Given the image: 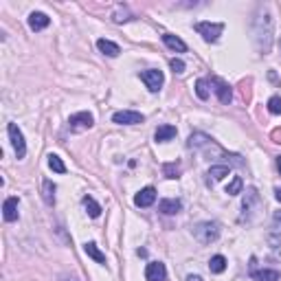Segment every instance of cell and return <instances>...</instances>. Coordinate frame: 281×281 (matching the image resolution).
<instances>
[{
	"label": "cell",
	"instance_id": "obj_1",
	"mask_svg": "<svg viewBox=\"0 0 281 281\" xmlns=\"http://www.w3.org/2000/svg\"><path fill=\"white\" fill-rule=\"evenodd\" d=\"M255 42L264 55L270 53V47H273V18H270V13H259L255 20Z\"/></svg>",
	"mask_w": 281,
	"mask_h": 281
},
{
	"label": "cell",
	"instance_id": "obj_2",
	"mask_svg": "<svg viewBox=\"0 0 281 281\" xmlns=\"http://www.w3.org/2000/svg\"><path fill=\"white\" fill-rule=\"evenodd\" d=\"M193 237H196L200 244H213V242H218V237H220V224L218 222H211V220H207V222H198L196 226H193Z\"/></svg>",
	"mask_w": 281,
	"mask_h": 281
},
{
	"label": "cell",
	"instance_id": "obj_3",
	"mask_svg": "<svg viewBox=\"0 0 281 281\" xmlns=\"http://www.w3.org/2000/svg\"><path fill=\"white\" fill-rule=\"evenodd\" d=\"M193 29L202 35L204 42H218L224 31V22H196Z\"/></svg>",
	"mask_w": 281,
	"mask_h": 281
},
{
	"label": "cell",
	"instance_id": "obj_4",
	"mask_svg": "<svg viewBox=\"0 0 281 281\" xmlns=\"http://www.w3.org/2000/svg\"><path fill=\"white\" fill-rule=\"evenodd\" d=\"M141 79H143V84L147 86V90H150V93H158V90L163 88V84H165V75H163V70H156V68L143 70Z\"/></svg>",
	"mask_w": 281,
	"mask_h": 281
},
{
	"label": "cell",
	"instance_id": "obj_5",
	"mask_svg": "<svg viewBox=\"0 0 281 281\" xmlns=\"http://www.w3.org/2000/svg\"><path fill=\"white\" fill-rule=\"evenodd\" d=\"M7 132H9V141H11L13 150H16V156L18 158H24V154H27V143H24L22 130H20L16 123H9L7 125Z\"/></svg>",
	"mask_w": 281,
	"mask_h": 281
},
{
	"label": "cell",
	"instance_id": "obj_6",
	"mask_svg": "<svg viewBox=\"0 0 281 281\" xmlns=\"http://www.w3.org/2000/svg\"><path fill=\"white\" fill-rule=\"evenodd\" d=\"M95 125V116L90 112H77V114H70L68 116V127L73 132H84L90 130Z\"/></svg>",
	"mask_w": 281,
	"mask_h": 281
},
{
	"label": "cell",
	"instance_id": "obj_7",
	"mask_svg": "<svg viewBox=\"0 0 281 281\" xmlns=\"http://www.w3.org/2000/svg\"><path fill=\"white\" fill-rule=\"evenodd\" d=\"M145 121V116L136 110H119L112 114V123L116 125H139Z\"/></svg>",
	"mask_w": 281,
	"mask_h": 281
},
{
	"label": "cell",
	"instance_id": "obj_8",
	"mask_svg": "<svg viewBox=\"0 0 281 281\" xmlns=\"http://www.w3.org/2000/svg\"><path fill=\"white\" fill-rule=\"evenodd\" d=\"M248 275L255 281H279L281 279L279 270H270V268L257 270V259H255V257H250V270H248Z\"/></svg>",
	"mask_w": 281,
	"mask_h": 281
},
{
	"label": "cell",
	"instance_id": "obj_9",
	"mask_svg": "<svg viewBox=\"0 0 281 281\" xmlns=\"http://www.w3.org/2000/svg\"><path fill=\"white\" fill-rule=\"evenodd\" d=\"M211 86H213V90H216V95H218L220 104L228 106V104L233 101V90H231V86H228L224 79H220V77H211Z\"/></svg>",
	"mask_w": 281,
	"mask_h": 281
},
{
	"label": "cell",
	"instance_id": "obj_10",
	"mask_svg": "<svg viewBox=\"0 0 281 281\" xmlns=\"http://www.w3.org/2000/svg\"><path fill=\"white\" fill-rule=\"evenodd\" d=\"M259 204V193L255 187H250L244 191V202H242V220H248L250 213H253V209Z\"/></svg>",
	"mask_w": 281,
	"mask_h": 281
},
{
	"label": "cell",
	"instance_id": "obj_11",
	"mask_svg": "<svg viewBox=\"0 0 281 281\" xmlns=\"http://www.w3.org/2000/svg\"><path fill=\"white\" fill-rule=\"evenodd\" d=\"M145 279L147 281H165L167 279V268L163 262H150L145 268Z\"/></svg>",
	"mask_w": 281,
	"mask_h": 281
},
{
	"label": "cell",
	"instance_id": "obj_12",
	"mask_svg": "<svg viewBox=\"0 0 281 281\" xmlns=\"http://www.w3.org/2000/svg\"><path fill=\"white\" fill-rule=\"evenodd\" d=\"M156 202V189L154 187H145V189H141L139 193L134 196V204L136 207H152V204Z\"/></svg>",
	"mask_w": 281,
	"mask_h": 281
},
{
	"label": "cell",
	"instance_id": "obj_13",
	"mask_svg": "<svg viewBox=\"0 0 281 281\" xmlns=\"http://www.w3.org/2000/svg\"><path fill=\"white\" fill-rule=\"evenodd\" d=\"M18 198L16 196H11V198H7L2 204V218H4V222H16L18 220Z\"/></svg>",
	"mask_w": 281,
	"mask_h": 281
},
{
	"label": "cell",
	"instance_id": "obj_14",
	"mask_svg": "<svg viewBox=\"0 0 281 281\" xmlns=\"http://www.w3.org/2000/svg\"><path fill=\"white\" fill-rule=\"evenodd\" d=\"M49 24H51V18L42 11H33L31 16H29V29H31V31H44Z\"/></svg>",
	"mask_w": 281,
	"mask_h": 281
},
{
	"label": "cell",
	"instance_id": "obj_15",
	"mask_svg": "<svg viewBox=\"0 0 281 281\" xmlns=\"http://www.w3.org/2000/svg\"><path fill=\"white\" fill-rule=\"evenodd\" d=\"M180 209L182 202L178 198H165V200L158 202V211L165 213V216H176V213H180Z\"/></svg>",
	"mask_w": 281,
	"mask_h": 281
},
{
	"label": "cell",
	"instance_id": "obj_16",
	"mask_svg": "<svg viewBox=\"0 0 281 281\" xmlns=\"http://www.w3.org/2000/svg\"><path fill=\"white\" fill-rule=\"evenodd\" d=\"M97 49H99L104 55H108V57H119V55H121V47H119V44L112 42V40H106V38L97 40Z\"/></svg>",
	"mask_w": 281,
	"mask_h": 281
},
{
	"label": "cell",
	"instance_id": "obj_17",
	"mask_svg": "<svg viewBox=\"0 0 281 281\" xmlns=\"http://www.w3.org/2000/svg\"><path fill=\"white\" fill-rule=\"evenodd\" d=\"M176 132H178L176 125H158L154 132V139H156V143H167L176 136Z\"/></svg>",
	"mask_w": 281,
	"mask_h": 281
},
{
	"label": "cell",
	"instance_id": "obj_18",
	"mask_svg": "<svg viewBox=\"0 0 281 281\" xmlns=\"http://www.w3.org/2000/svg\"><path fill=\"white\" fill-rule=\"evenodd\" d=\"M163 42H165V47H169L171 51H176V53H185V51H187V44L182 42L178 35L165 33V35H163Z\"/></svg>",
	"mask_w": 281,
	"mask_h": 281
},
{
	"label": "cell",
	"instance_id": "obj_19",
	"mask_svg": "<svg viewBox=\"0 0 281 281\" xmlns=\"http://www.w3.org/2000/svg\"><path fill=\"white\" fill-rule=\"evenodd\" d=\"M84 253L88 255L90 259H95L97 264H106V253H101L99 246H97L95 242H86L84 244Z\"/></svg>",
	"mask_w": 281,
	"mask_h": 281
},
{
	"label": "cell",
	"instance_id": "obj_20",
	"mask_svg": "<svg viewBox=\"0 0 281 281\" xmlns=\"http://www.w3.org/2000/svg\"><path fill=\"white\" fill-rule=\"evenodd\" d=\"M42 198H44V202H47L49 207H53L55 204V185H53V180H49V178H44L42 180Z\"/></svg>",
	"mask_w": 281,
	"mask_h": 281
},
{
	"label": "cell",
	"instance_id": "obj_21",
	"mask_svg": "<svg viewBox=\"0 0 281 281\" xmlns=\"http://www.w3.org/2000/svg\"><path fill=\"white\" fill-rule=\"evenodd\" d=\"M180 173H182V167H180V163H165L163 165V176L165 178H169V180H178L180 178Z\"/></svg>",
	"mask_w": 281,
	"mask_h": 281
},
{
	"label": "cell",
	"instance_id": "obj_22",
	"mask_svg": "<svg viewBox=\"0 0 281 281\" xmlns=\"http://www.w3.org/2000/svg\"><path fill=\"white\" fill-rule=\"evenodd\" d=\"M209 270H211L213 275H222L224 270H226V257H224V255H213V257L209 259Z\"/></svg>",
	"mask_w": 281,
	"mask_h": 281
},
{
	"label": "cell",
	"instance_id": "obj_23",
	"mask_svg": "<svg viewBox=\"0 0 281 281\" xmlns=\"http://www.w3.org/2000/svg\"><path fill=\"white\" fill-rule=\"evenodd\" d=\"M228 171H231V167H228V165H213L211 169H209L207 176H209V180L218 182V180H222V178H226Z\"/></svg>",
	"mask_w": 281,
	"mask_h": 281
},
{
	"label": "cell",
	"instance_id": "obj_24",
	"mask_svg": "<svg viewBox=\"0 0 281 281\" xmlns=\"http://www.w3.org/2000/svg\"><path fill=\"white\" fill-rule=\"evenodd\" d=\"M84 207H86V213L90 218H99L101 216V204L95 200L93 196H84Z\"/></svg>",
	"mask_w": 281,
	"mask_h": 281
},
{
	"label": "cell",
	"instance_id": "obj_25",
	"mask_svg": "<svg viewBox=\"0 0 281 281\" xmlns=\"http://www.w3.org/2000/svg\"><path fill=\"white\" fill-rule=\"evenodd\" d=\"M226 193L228 196H239V193H244V180L242 176H235L231 182L226 185Z\"/></svg>",
	"mask_w": 281,
	"mask_h": 281
},
{
	"label": "cell",
	"instance_id": "obj_26",
	"mask_svg": "<svg viewBox=\"0 0 281 281\" xmlns=\"http://www.w3.org/2000/svg\"><path fill=\"white\" fill-rule=\"evenodd\" d=\"M49 167L55 173H66V165H64V161L57 154H49Z\"/></svg>",
	"mask_w": 281,
	"mask_h": 281
},
{
	"label": "cell",
	"instance_id": "obj_27",
	"mask_svg": "<svg viewBox=\"0 0 281 281\" xmlns=\"http://www.w3.org/2000/svg\"><path fill=\"white\" fill-rule=\"evenodd\" d=\"M196 95H198V99H202V101L209 99V81L207 79L196 81Z\"/></svg>",
	"mask_w": 281,
	"mask_h": 281
},
{
	"label": "cell",
	"instance_id": "obj_28",
	"mask_svg": "<svg viewBox=\"0 0 281 281\" xmlns=\"http://www.w3.org/2000/svg\"><path fill=\"white\" fill-rule=\"evenodd\" d=\"M268 112L270 114H281V97H270L268 99Z\"/></svg>",
	"mask_w": 281,
	"mask_h": 281
},
{
	"label": "cell",
	"instance_id": "obj_29",
	"mask_svg": "<svg viewBox=\"0 0 281 281\" xmlns=\"http://www.w3.org/2000/svg\"><path fill=\"white\" fill-rule=\"evenodd\" d=\"M268 244H270V248L279 250L281 248V233L279 231H270L268 233Z\"/></svg>",
	"mask_w": 281,
	"mask_h": 281
},
{
	"label": "cell",
	"instance_id": "obj_30",
	"mask_svg": "<svg viewBox=\"0 0 281 281\" xmlns=\"http://www.w3.org/2000/svg\"><path fill=\"white\" fill-rule=\"evenodd\" d=\"M169 66H171V70H173V73H176V75L185 73V68H187V66H185V62H182L180 57H173L171 62H169Z\"/></svg>",
	"mask_w": 281,
	"mask_h": 281
},
{
	"label": "cell",
	"instance_id": "obj_31",
	"mask_svg": "<svg viewBox=\"0 0 281 281\" xmlns=\"http://www.w3.org/2000/svg\"><path fill=\"white\" fill-rule=\"evenodd\" d=\"M273 143H281V130H273Z\"/></svg>",
	"mask_w": 281,
	"mask_h": 281
},
{
	"label": "cell",
	"instance_id": "obj_32",
	"mask_svg": "<svg viewBox=\"0 0 281 281\" xmlns=\"http://www.w3.org/2000/svg\"><path fill=\"white\" fill-rule=\"evenodd\" d=\"M187 281H202V277H200V275H189Z\"/></svg>",
	"mask_w": 281,
	"mask_h": 281
},
{
	"label": "cell",
	"instance_id": "obj_33",
	"mask_svg": "<svg viewBox=\"0 0 281 281\" xmlns=\"http://www.w3.org/2000/svg\"><path fill=\"white\" fill-rule=\"evenodd\" d=\"M275 198H277V200L281 202V187H279V189H275Z\"/></svg>",
	"mask_w": 281,
	"mask_h": 281
},
{
	"label": "cell",
	"instance_id": "obj_34",
	"mask_svg": "<svg viewBox=\"0 0 281 281\" xmlns=\"http://www.w3.org/2000/svg\"><path fill=\"white\" fill-rule=\"evenodd\" d=\"M275 220H277V222H281V211L275 213Z\"/></svg>",
	"mask_w": 281,
	"mask_h": 281
},
{
	"label": "cell",
	"instance_id": "obj_35",
	"mask_svg": "<svg viewBox=\"0 0 281 281\" xmlns=\"http://www.w3.org/2000/svg\"><path fill=\"white\" fill-rule=\"evenodd\" d=\"M277 169H279V173H281V156L277 158Z\"/></svg>",
	"mask_w": 281,
	"mask_h": 281
},
{
	"label": "cell",
	"instance_id": "obj_36",
	"mask_svg": "<svg viewBox=\"0 0 281 281\" xmlns=\"http://www.w3.org/2000/svg\"><path fill=\"white\" fill-rule=\"evenodd\" d=\"M62 281H77V279H73V277H62Z\"/></svg>",
	"mask_w": 281,
	"mask_h": 281
}]
</instances>
